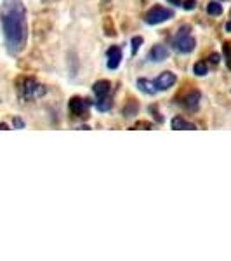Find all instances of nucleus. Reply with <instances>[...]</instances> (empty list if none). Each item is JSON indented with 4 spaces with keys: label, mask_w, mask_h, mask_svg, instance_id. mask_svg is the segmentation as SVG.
<instances>
[{
    "label": "nucleus",
    "mask_w": 231,
    "mask_h": 261,
    "mask_svg": "<svg viewBox=\"0 0 231 261\" xmlns=\"http://www.w3.org/2000/svg\"><path fill=\"white\" fill-rule=\"evenodd\" d=\"M222 56H224L228 70H231V40H226L224 44H222Z\"/></svg>",
    "instance_id": "2eb2a0df"
},
{
    "label": "nucleus",
    "mask_w": 231,
    "mask_h": 261,
    "mask_svg": "<svg viewBox=\"0 0 231 261\" xmlns=\"http://www.w3.org/2000/svg\"><path fill=\"white\" fill-rule=\"evenodd\" d=\"M200 98H201L200 91L198 89H191L190 92H186V94L179 96V99H181L179 103H181L186 110L196 112V110H198V105H200Z\"/></svg>",
    "instance_id": "423d86ee"
},
{
    "label": "nucleus",
    "mask_w": 231,
    "mask_h": 261,
    "mask_svg": "<svg viewBox=\"0 0 231 261\" xmlns=\"http://www.w3.org/2000/svg\"><path fill=\"white\" fill-rule=\"evenodd\" d=\"M137 110H139V105H137V101L131 98L125 103V107H124V110H122V113H124V117H134V115H137Z\"/></svg>",
    "instance_id": "ddd939ff"
},
{
    "label": "nucleus",
    "mask_w": 231,
    "mask_h": 261,
    "mask_svg": "<svg viewBox=\"0 0 231 261\" xmlns=\"http://www.w3.org/2000/svg\"><path fill=\"white\" fill-rule=\"evenodd\" d=\"M169 4H172V6H181V0H167Z\"/></svg>",
    "instance_id": "b1692460"
},
{
    "label": "nucleus",
    "mask_w": 231,
    "mask_h": 261,
    "mask_svg": "<svg viewBox=\"0 0 231 261\" xmlns=\"http://www.w3.org/2000/svg\"><path fill=\"white\" fill-rule=\"evenodd\" d=\"M110 2H111V0H101V6H103V7H108V6H110Z\"/></svg>",
    "instance_id": "393cba45"
},
{
    "label": "nucleus",
    "mask_w": 231,
    "mask_h": 261,
    "mask_svg": "<svg viewBox=\"0 0 231 261\" xmlns=\"http://www.w3.org/2000/svg\"><path fill=\"white\" fill-rule=\"evenodd\" d=\"M0 21H2L4 40L9 53L19 54L26 47L28 42V21L23 0H4Z\"/></svg>",
    "instance_id": "f257e3e1"
},
{
    "label": "nucleus",
    "mask_w": 231,
    "mask_h": 261,
    "mask_svg": "<svg viewBox=\"0 0 231 261\" xmlns=\"http://www.w3.org/2000/svg\"><path fill=\"white\" fill-rule=\"evenodd\" d=\"M141 44H142V37H134V39L131 40V50H132V54H136L137 50H139Z\"/></svg>",
    "instance_id": "6ab92c4d"
},
{
    "label": "nucleus",
    "mask_w": 231,
    "mask_h": 261,
    "mask_svg": "<svg viewBox=\"0 0 231 261\" xmlns=\"http://www.w3.org/2000/svg\"><path fill=\"white\" fill-rule=\"evenodd\" d=\"M174 12L167 7H162V6H153L151 9L145 14V21L148 24H160L163 21H169L172 19Z\"/></svg>",
    "instance_id": "39448f33"
},
{
    "label": "nucleus",
    "mask_w": 231,
    "mask_h": 261,
    "mask_svg": "<svg viewBox=\"0 0 231 261\" xmlns=\"http://www.w3.org/2000/svg\"><path fill=\"white\" fill-rule=\"evenodd\" d=\"M207 65H205V61H198V63H195L193 65V73L195 75H198V77H204V75H207Z\"/></svg>",
    "instance_id": "dca6fc26"
},
{
    "label": "nucleus",
    "mask_w": 231,
    "mask_h": 261,
    "mask_svg": "<svg viewBox=\"0 0 231 261\" xmlns=\"http://www.w3.org/2000/svg\"><path fill=\"white\" fill-rule=\"evenodd\" d=\"M14 124H16V125H18V127H23V125H24V124H23V122H21L19 119H16V120H14Z\"/></svg>",
    "instance_id": "a878e982"
},
{
    "label": "nucleus",
    "mask_w": 231,
    "mask_h": 261,
    "mask_svg": "<svg viewBox=\"0 0 231 261\" xmlns=\"http://www.w3.org/2000/svg\"><path fill=\"white\" fill-rule=\"evenodd\" d=\"M137 87L145 92V94H157V91H158V87H157V84H155L153 81H148V79H139L137 81Z\"/></svg>",
    "instance_id": "f8f14e48"
},
{
    "label": "nucleus",
    "mask_w": 231,
    "mask_h": 261,
    "mask_svg": "<svg viewBox=\"0 0 231 261\" xmlns=\"http://www.w3.org/2000/svg\"><path fill=\"white\" fill-rule=\"evenodd\" d=\"M226 32H231V21H228V23H226Z\"/></svg>",
    "instance_id": "bb28decb"
},
{
    "label": "nucleus",
    "mask_w": 231,
    "mask_h": 261,
    "mask_svg": "<svg viewBox=\"0 0 231 261\" xmlns=\"http://www.w3.org/2000/svg\"><path fill=\"white\" fill-rule=\"evenodd\" d=\"M196 40L195 37L191 35V28L190 27H183L179 28V32L176 33V37L172 39V47H174L178 53L181 54H188L195 49Z\"/></svg>",
    "instance_id": "7ed1b4c3"
},
{
    "label": "nucleus",
    "mask_w": 231,
    "mask_h": 261,
    "mask_svg": "<svg viewBox=\"0 0 231 261\" xmlns=\"http://www.w3.org/2000/svg\"><path fill=\"white\" fill-rule=\"evenodd\" d=\"M92 91H94V94H96V98H98V99L108 98V94H110V91H111V82L106 81V79H101V81L94 82Z\"/></svg>",
    "instance_id": "9d476101"
},
{
    "label": "nucleus",
    "mask_w": 231,
    "mask_h": 261,
    "mask_svg": "<svg viewBox=\"0 0 231 261\" xmlns=\"http://www.w3.org/2000/svg\"><path fill=\"white\" fill-rule=\"evenodd\" d=\"M16 89H18L19 98L23 101L39 99L45 94V87L37 82L33 77H19L16 81Z\"/></svg>",
    "instance_id": "f03ea898"
},
{
    "label": "nucleus",
    "mask_w": 231,
    "mask_h": 261,
    "mask_svg": "<svg viewBox=\"0 0 231 261\" xmlns=\"http://www.w3.org/2000/svg\"><path fill=\"white\" fill-rule=\"evenodd\" d=\"M96 107H98V110H101V112H108L113 107V101L110 98L98 99V101H96Z\"/></svg>",
    "instance_id": "a211bd4d"
},
{
    "label": "nucleus",
    "mask_w": 231,
    "mask_h": 261,
    "mask_svg": "<svg viewBox=\"0 0 231 261\" xmlns=\"http://www.w3.org/2000/svg\"><path fill=\"white\" fill-rule=\"evenodd\" d=\"M183 7L186 11H191V9H195L196 7V0H186V2L183 4Z\"/></svg>",
    "instance_id": "4be33fe9"
},
{
    "label": "nucleus",
    "mask_w": 231,
    "mask_h": 261,
    "mask_svg": "<svg viewBox=\"0 0 231 261\" xmlns=\"http://www.w3.org/2000/svg\"><path fill=\"white\" fill-rule=\"evenodd\" d=\"M219 60H221L219 54H216V53L211 54V63H214V65H217V63H219Z\"/></svg>",
    "instance_id": "5701e85b"
},
{
    "label": "nucleus",
    "mask_w": 231,
    "mask_h": 261,
    "mask_svg": "<svg viewBox=\"0 0 231 261\" xmlns=\"http://www.w3.org/2000/svg\"><path fill=\"white\" fill-rule=\"evenodd\" d=\"M103 30H104V35L106 37H115L117 35V28H115V23H113L111 18H104Z\"/></svg>",
    "instance_id": "4468645a"
},
{
    "label": "nucleus",
    "mask_w": 231,
    "mask_h": 261,
    "mask_svg": "<svg viewBox=\"0 0 231 261\" xmlns=\"http://www.w3.org/2000/svg\"><path fill=\"white\" fill-rule=\"evenodd\" d=\"M170 127L174 129V130H195L196 129V125L193 124V122H188V120H184L183 117H174L170 122Z\"/></svg>",
    "instance_id": "9b49d317"
},
{
    "label": "nucleus",
    "mask_w": 231,
    "mask_h": 261,
    "mask_svg": "<svg viewBox=\"0 0 231 261\" xmlns=\"http://www.w3.org/2000/svg\"><path fill=\"white\" fill-rule=\"evenodd\" d=\"M167 58H169V49H167L165 45H162V44L153 45V47L150 49V53H148V60L155 61V63H160L163 60H167Z\"/></svg>",
    "instance_id": "1a4fd4ad"
},
{
    "label": "nucleus",
    "mask_w": 231,
    "mask_h": 261,
    "mask_svg": "<svg viewBox=\"0 0 231 261\" xmlns=\"http://www.w3.org/2000/svg\"><path fill=\"white\" fill-rule=\"evenodd\" d=\"M176 81H178L176 73H172V71H163V73L158 75V79L155 81V84H157L158 91H167L174 86Z\"/></svg>",
    "instance_id": "6e6552de"
},
{
    "label": "nucleus",
    "mask_w": 231,
    "mask_h": 261,
    "mask_svg": "<svg viewBox=\"0 0 231 261\" xmlns=\"http://www.w3.org/2000/svg\"><path fill=\"white\" fill-rule=\"evenodd\" d=\"M207 12L211 16H219V14H222V4H219V2H209Z\"/></svg>",
    "instance_id": "f3484780"
},
{
    "label": "nucleus",
    "mask_w": 231,
    "mask_h": 261,
    "mask_svg": "<svg viewBox=\"0 0 231 261\" xmlns=\"http://www.w3.org/2000/svg\"><path fill=\"white\" fill-rule=\"evenodd\" d=\"M106 66L110 70H117L120 66V61H122V49L119 45H111L108 47L106 50Z\"/></svg>",
    "instance_id": "0eeeda50"
},
{
    "label": "nucleus",
    "mask_w": 231,
    "mask_h": 261,
    "mask_svg": "<svg viewBox=\"0 0 231 261\" xmlns=\"http://www.w3.org/2000/svg\"><path fill=\"white\" fill-rule=\"evenodd\" d=\"M89 99L73 96L68 101V110L75 119H89Z\"/></svg>",
    "instance_id": "20e7f679"
},
{
    "label": "nucleus",
    "mask_w": 231,
    "mask_h": 261,
    "mask_svg": "<svg viewBox=\"0 0 231 261\" xmlns=\"http://www.w3.org/2000/svg\"><path fill=\"white\" fill-rule=\"evenodd\" d=\"M148 110H150V113H151V115L155 117V120H157L158 124H162V122H163V117L160 115V113H158V108H157V105H151V107L148 108Z\"/></svg>",
    "instance_id": "aec40b11"
},
{
    "label": "nucleus",
    "mask_w": 231,
    "mask_h": 261,
    "mask_svg": "<svg viewBox=\"0 0 231 261\" xmlns=\"http://www.w3.org/2000/svg\"><path fill=\"white\" fill-rule=\"evenodd\" d=\"M134 129H146V130H148V129H153V125H151L150 122L139 120V122H137L136 125H134Z\"/></svg>",
    "instance_id": "412c9836"
}]
</instances>
